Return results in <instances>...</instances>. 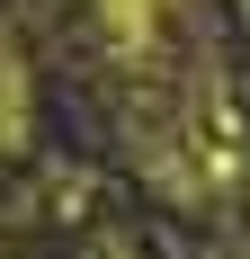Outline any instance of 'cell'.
Here are the masks:
<instances>
[{"label":"cell","instance_id":"cell-1","mask_svg":"<svg viewBox=\"0 0 250 259\" xmlns=\"http://www.w3.org/2000/svg\"><path fill=\"white\" fill-rule=\"evenodd\" d=\"M170 18H179V0H99V36L116 45V63H161Z\"/></svg>","mask_w":250,"mask_h":259},{"label":"cell","instance_id":"cell-2","mask_svg":"<svg viewBox=\"0 0 250 259\" xmlns=\"http://www.w3.org/2000/svg\"><path fill=\"white\" fill-rule=\"evenodd\" d=\"M18 107H27V72H18V54L0 45V143H18V125H27Z\"/></svg>","mask_w":250,"mask_h":259}]
</instances>
